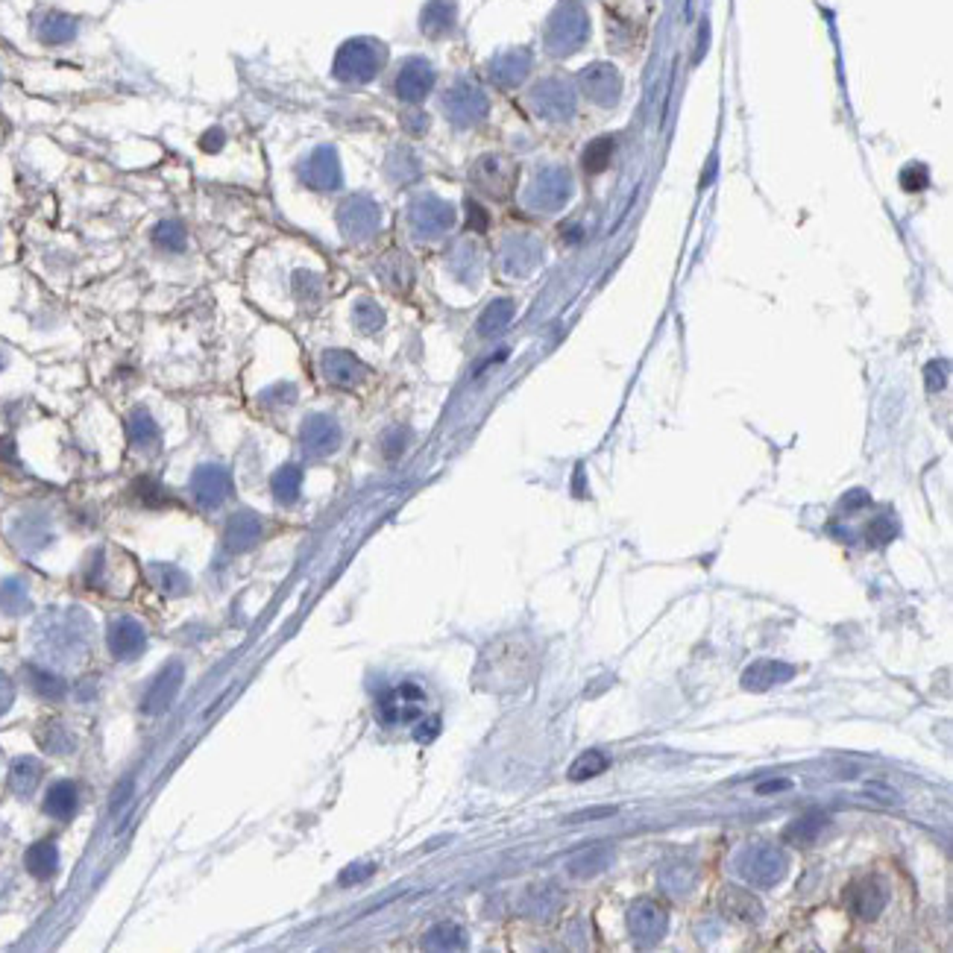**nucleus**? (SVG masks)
Returning a JSON list of instances; mask_svg holds the SVG:
<instances>
[{"label":"nucleus","mask_w":953,"mask_h":953,"mask_svg":"<svg viewBox=\"0 0 953 953\" xmlns=\"http://www.w3.org/2000/svg\"><path fill=\"white\" fill-rule=\"evenodd\" d=\"M33 634L38 652L59 663H71L92 643V619L83 607H50L38 616Z\"/></svg>","instance_id":"obj_1"},{"label":"nucleus","mask_w":953,"mask_h":953,"mask_svg":"<svg viewBox=\"0 0 953 953\" xmlns=\"http://www.w3.org/2000/svg\"><path fill=\"white\" fill-rule=\"evenodd\" d=\"M786 869H790V860L781 848L774 845H752L745 848L740 857H736V871L740 877L754 889H771L783 880Z\"/></svg>","instance_id":"obj_2"},{"label":"nucleus","mask_w":953,"mask_h":953,"mask_svg":"<svg viewBox=\"0 0 953 953\" xmlns=\"http://www.w3.org/2000/svg\"><path fill=\"white\" fill-rule=\"evenodd\" d=\"M378 719L385 724H411L417 722L419 716H423L426 710V693L423 686L414 683V681H405L399 686H393V690H388L385 695L378 698Z\"/></svg>","instance_id":"obj_3"},{"label":"nucleus","mask_w":953,"mask_h":953,"mask_svg":"<svg viewBox=\"0 0 953 953\" xmlns=\"http://www.w3.org/2000/svg\"><path fill=\"white\" fill-rule=\"evenodd\" d=\"M666 927H669V915L663 907L654 904V900H637V904L628 909V930L634 936V942L643 948L657 945L660 938L666 936Z\"/></svg>","instance_id":"obj_4"},{"label":"nucleus","mask_w":953,"mask_h":953,"mask_svg":"<svg viewBox=\"0 0 953 953\" xmlns=\"http://www.w3.org/2000/svg\"><path fill=\"white\" fill-rule=\"evenodd\" d=\"M106 645L114 660H133L144 652L147 645V634L142 628V622H135L130 616H121L114 619L109 625V634H106Z\"/></svg>","instance_id":"obj_5"},{"label":"nucleus","mask_w":953,"mask_h":953,"mask_svg":"<svg viewBox=\"0 0 953 953\" xmlns=\"http://www.w3.org/2000/svg\"><path fill=\"white\" fill-rule=\"evenodd\" d=\"M180 686H182V663H168L147 686L144 702H142L144 713H164V710L173 704Z\"/></svg>","instance_id":"obj_6"},{"label":"nucleus","mask_w":953,"mask_h":953,"mask_svg":"<svg viewBox=\"0 0 953 953\" xmlns=\"http://www.w3.org/2000/svg\"><path fill=\"white\" fill-rule=\"evenodd\" d=\"M845 904H848L850 912L860 915V919L871 921V919H877V915L886 909V889L877 883L874 877H866V880H857V883L848 886Z\"/></svg>","instance_id":"obj_7"},{"label":"nucleus","mask_w":953,"mask_h":953,"mask_svg":"<svg viewBox=\"0 0 953 953\" xmlns=\"http://www.w3.org/2000/svg\"><path fill=\"white\" fill-rule=\"evenodd\" d=\"M795 675V666L783 663V660H757L742 672V686L748 693H766L774 683H783Z\"/></svg>","instance_id":"obj_8"},{"label":"nucleus","mask_w":953,"mask_h":953,"mask_svg":"<svg viewBox=\"0 0 953 953\" xmlns=\"http://www.w3.org/2000/svg\"><path fill=\"white\" fill-rule=\"evenodd\" d=\"M261 537V523L256 514H235L226 523L223 531V545L229 552H247L250 545H256V540Z\"/></svg>","instance_id":"obj_9"},{"label":"nucleus","mask_w":953,"mask_h":953,"mask_svg":"<svg viewBox=\"0 0 953 953\" xmlns=\"http://www.w3.org/2000/svg\"><path fill=\"white\" fill-rule=\"evenodd\" d=\"M229 490H232V481H229L226 469L206 467L194 476V493H197L200 505H206V507L221 505L229 496Z\"/></svg>","instance_id":"obj_10"},{"label":"nucleus","mask_w":953,"mask_h":953,"mask_svg":"<svg viewBox=\"0 0 953 953\" xmlns=\"http://www.w3.org/2000/svg\"><path fill=\"white\" fill-rule=\"evenodd\" d=\"M719 904H722L724 915H731V919H736V921L752 924V921H760V919H762V904H760V900H757L752 892H742V889L728 886V889L722 892Z\"/></svg>","instance_id":"obj_11"},{"label":"nucleus","mask_w":953,"mask_h":953,"mask_svg":"<svg viewBox=\"0 0 953 953\" xmlns=\"http://www.w3.org/2000/svg\"><path fill=\"white\" fill-rule=\"evenodd\" d=\"M610 860H614V850L607 845H587L569 857L566 869L572 877H595L610 866Z\"/></svg>","instance_id":"obj_12"},{"label":"nucleus","mask_w":953,"mask_h":953,"mask_svg":"<svg viewBox=\"0 0 953 953\" xmlns=\"http://www.w3.org/2000/svg\"><path fill=\"white\" fill-rule=\"evenodd\" d=\"M76 807H80V790H76L74 781H59L47 790V798H44V812L47 816H54L59 821L71 819Z\"/></svg>","instance_id":"obj_13"},{"label":"nucleus","mask_w":953,"mask_h":953,"mask_svg":"<svg viewBox=\"0 0 953 953\" xmlns=\"http://www.w3.org/2000/svg\"><path fill=\"white\" fill-rule=\"evenodd\" d=\"M42 762L35 757H18L9 766V790L18 798H30L35 792L38 781H42Z\"/></svg>","instance_id":"obj_14"},{"label":"nucleus","mask_w":953,"mask_h":953,"mask_svg":"<svg viewBox=\"0 0 953 953\" xmlns=\"http://www.w3.org/2000/svg\"><path fill=\"white\" fill-rule=\"evenodd\" d=\"M24 866L38 880H50L59 869V850L54 842H35L30 845V850L24 854Z\"/></svg>","instance_id":"obj_15"},{"label":"nucleus","mask_w":953,"mask_h":953,"mask_svg":"<svg viewBox=\"0 0 953 953\" xmlns=\"http://www.w3.org/2000/svg\"><path fill=\"white\" fill-rule=\"evenodd\" d=\"M24 678H27L30 690L35 695L47 698V702H59V698H65V693H68V683L62 681L56 672L42 669V666H27L24 669Z\"/></svg>","instance_id":"obj_16"},{"label":"nucleus","mask_w":953,"mask_h":953,"mask_svg":"<svg viewBox=\"0 0 953 953\" xmlns=\"http://www.w3.org/2000/svg\"><path fill=\"white\" fill-rule=\"evenodd\" d=\"M824 828H828V816L819 812V810H812V812H807V816L795 819L790 828L783 830V839H786V842H792V845H812Z\"/></svg>","instance_id":"obj_17"},{"label":"nucleus","mask_w":953,"mask_h":953,"mask_svg":"<svg viewBox=\"0 0 953 953\" xmlns=\"http://www.w3.org/2000/svg\"><path fill=\"white\" fill-rule=\"evenodd\" d=\"M660 886H663V892L669 895H690L695 889V880H698V871L693 866H686V862H672V866H663L660 869Z\"/></svg>","instance_id":"obj_18"},{"label":"nucleus","mask_w":953,"mask_h":953,"mask_svg":"<svg viewBox=\"0 0 953 953\" xmlns=\"http://www.w3.org/2000/svg\"><path fill=\"white\" fill-rule=\"evenodd\" d=\"M426 950H461L467 948V933L455 921H440L423 936Z\"/></svg>","instance_id":"obj_19"},{"label":"nucleus","mask_w":953,"mask_h":953,"mask_svg":"<svg viewBox=\"0 0 953 953\" xmlns=\"http://www.w3.org/2000/svg\"><path fill=\"white\" fill-rule=\"evenodd\" d=\"M38 745L50 754H71L76 748V740H74V733L68 731L65 722L50 719L42 724V731H38Z\"/></svg>","instance_id":"obj_20"},{"label":"nucleus","mask_w":953,"mask_h":953,"mask_svg":"<svg viewBox=\"0 0 953 953\" xmlns=\"http://www.w3.org/2000/svg\"><path fill=\"white\" fill-rule=\"evenodd\" d=\"M30 610V593L27 584L21 578H6L0 584V614L6 616H21Z\"/></svg>","instance_id":"obj_21"},{"label":"nucleus","mask_w":953,"mask_h":953,"mask_svg":"<svg viewBox=\"0 0 953 953\" xmlns=\"http://www.w3.org/2000/svg\"><path fill=\"white\" fill-rule=\"evenodd\" d=\"M305 447H309L311 452H329L338 443V428L332 426V419H311L309 426H305Z\"/></svg>","instance_id":"obj_22"},{"label":"nucleus","mask_w":953,"mask_h":953,"mask_svg":"<svg viewBox=\"0 0 953 953\" xmlns=\"http://www.w3.org/2000/svg\"><path fill=\"white\" fill-rule=\"evenodd\" d=\"M610 766V757L604 752H599V748H593V752H584L575 762L569 766V781H590L595 778V774H604V769Z\"/></svg>","instance_id":"obj_23"},{"label":"nucleus","mask_w":953,"mask_h":953,"mask_svg":"<svg viewBox=\"0 0 953 953\" xmlns=\"http://www.w3.org/2000/svg\"><path fill=\"white\" fill-rule=\"evenodd\" d=\"M152 581H156V587L162 593H185L191 587L188 575L180 569V566H171V564H152Z\"/></svg>","instance_id":"obj_24"},{"label":"nucleus","mask_w":953,"mask_h":953,"mask_svg":"<svg viewBox=\"0 0 953 953\" xmlns=\"http://www.w3.org/2000/svg\"><path fill=\"white\" fill-rule=\"evenodd\" d=\"M297 490H300V469H294V467L279 469L276 478H273V493L279 496V499H282V502H294V499H297Z\"/></svg>","instance_id":"obj_25"},{"label":"nucleus","mask_w":953,"mask_h":953,"mask_svg":"<svg viewBox=\"0 0 953 953\" xmlns=\"http://www.w3.org/2000/svg\"><path fill=\"white\" fill-rule=\"evenodd\" d=\"M130 437H133L135 443H142V447H144V443H150L152 437H156V423L150 419V414L135 411V414L130 417Z\"/></svg>","instance_id":"obj_26"},{"label":"nucleus","mask_w":953,"mask_h":953,"mask_svg":"<svg viewBox=\"0 0 953 953\" xmlns=\"http://www.w3.org/2000/svg\"><path fill=\"white\" fill-rule=\"evenodd\" d=\"M507 317H511V309H507V302H496L493 309L485 314V320H481V332H499V329L507 323Z\"/></svg>","instance_id":"obj_27"},{"label":"nucleus","mask_w":953,"mask_h":953,"mask_svg":"<svg viewBox=\"0 0 953 953\" xmlns=\"http://www.w3.org/2000/svg\"><path fill=\"white\" fill-rule=\"evenodd\" d=\"M373 871H376V866H370V862H355V866H349V869L340 871L338 883H340V886H355V883L367 880V877H370Z\"/></svg>","instance_id":"obj_28"},{"label":"nucleus","mask_w":953,"mask_h":953,"mask_svg":"<svg viewBox=\"0 0 953 953\" xmlns=\"http://www.w3.org/2000/svg\"><path fill=\"white\" fill-rule=\"evenodd\" d=\"M892 537H895V526L889 523V519H877V523H871V528H869V540H871V543L883 545V543H889Z\"/></svg>","instance_id":"obj_29"},{"label":"nucleus","mask_w":953,"mask_h":953,"mask_svg":"<svg viewBox=\"0 0 953 953\" xmlns=\"http://www.w3.org/2000/svg\"><path fill=\"white\" fill-rule=\"evenodd\" d=\"M12 704H15V683H12L9 675L0 672V716H4Z\"/></svg>","instance_id":"obj_30"},{"label":"nucleus","mask_w":953,"mask_h":953,"mask_svg":"<svg viewBox=\"0 0 953 953\" xmlns=\"http://www.w3.org/2000/svg\"><path fill=\"white\" fill-rule=\"evenodd\" d=\"M437 731H440V719H437V716H431V719H426V722H419V724H417L414 736H417L419 742H428V740H435Z\"/></svg>","instance_id":"obj_31"},{"label":"nucleus","mask_w":953,"mask_h":953,"mask_svg":"<svg viewBox=\"0 0 953 953\" xmlns=\"http://www.w3.org/2000/svg\"><path fill=\"white\" fill-rule=\"evenodd\" d=\"M866 792H869V795H877V801H883V804H898V792L892 790V786L866 783Z\"/></svg>","instance_id":"obj_32"},{"label":"nucleus","mask_w":953,"mask_h":953,"mask_svg":"<svg viewBox=\"0 0 953 953\" xmlns=\"http://www.w3.org/2000/svg\"><path fill=\"white\" fill-rule=\"evenodd\" d=\"M614 807H599V810H587V812H578V816H572V821H584V819H607V816H614Z\"/></svg>","instance_id":"obj_33"},{"label":"nucleus","mask_w":953,"mask_h":953,"mask_svg":"<svg viewBox=\"0 0 953 953\" xmlns=\"http://www.w3.org/2000/svg\"><path fill=\"white\" fill-rule=\"evenodd\" d=\"M790 786H792V783H790V781H783V778H781V781H766V783H760V786H757V795L781 792V790H790Z\"/></svg>","instance_id":"obj_34"}]
</instances>
